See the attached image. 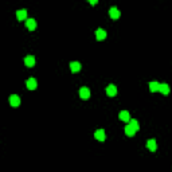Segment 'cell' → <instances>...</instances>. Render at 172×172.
Masks as SVG:
<instances>
[{
	"instance_id": "cell-1",
	"label": "cell",
	"mask_w": 172,
	"mask_h": 172,
	"mask_svg": "<svg viewBox=\"0 0 172 172\" xmlns=\"http://www.w3.org/2000/svg\"><path fill=\"white\" fill-rule=\"evenodd\" d=\"M109 14H110V18L112 19H118L120 16H121V12H120V10L117 7L110 8V10H109Z\"/></svg>"
},
{
	"instance_id": "cell-2",
	"label": "cell",
	"mask_w": 172,
	"mask_h": 172,
	"mask_svg": "<svg viewBox=\"0 0 172 172\" xmlns=\"http://www.w3.org/2000/svg\"><path fill=\"white\" fill-rule=\"evenodd\" d=\"M79 97H81L82 100H89L90 98V90H89L88 88H81V90H79Z\"/></svg>"
},
{
	"instance_id": "cell-3",
	"label": "cell",
	"mask_w": 172,
	"mask_h": 172,
	"mask_svg": "<svg viewBox=\"0 0 172 172\" xmlns=\"http://www.w3.org/2000/svg\"><path fill=\"white\" fill-rule=\"evenodd\" d=\"M16 18H18L19 22L27 20V11H26V10H19V11H16Z\"/></svg>"
},
{
	"instance_id": "cell-4",
	"label": "cell",
	"mask_w": 172,
	"mask_h": 172,
	"mask_svg": "<svg viewBox=\"0 0 172 172\" xmlns=\"http://www.w3.org/2000/svg\"><path fill=\"white\" fill-rule=\"evenodd\" d=\"M10 104H11V106H14V108L19 106V104H20V98H19V95H16V94L11 95V97H10Z\"/></svg>"
},
{
	"instance_id": "cell-5",
	"label": "cell",
	"mask_w": 172,
	"mask_h": 172,
	"mask_svg": "<svg viewBox=\"0 0 172 172\" xmlns=\"http://www.w3.org/2000/svg\"><path fill=\"white\" fill-rule=\"evenodd\" d=\"M36 86H38V82H36L35 78H30V79H27V89H30V90H35Z\"/></svg>"
},
{
	"instance_id": "cell-6",
	"label": "cell",
	"mask_w": 172,
	"mask_h": 172,
	"mask_svg": "<svg viewBox=\"0 0 172 172\" xmlns=\"http://www.w3.org/2000/svg\"><path fill=\"white\" fill-rule=\"evenodd\" d=\"M95 38L98 39V40H104L106 38V31L105 30H102V28H97V31H95Z\"/></svg>"
},
{
	"instance_id": "cell-7",
	"label": "cell",
	"mask_w": 172,
	"mask_h": 172,
	"mask_svg": "<svg viewBox=\"0 0 172 172\" xmlns=\"http://www.w3.org/2000/svg\"><path fill=\"white\" fill-rule=\"evenodd\" d=\"M26 26H27V28L30 30V31H34V30L36 28L35 19H27V20H26Z\"/></svg>"
},
{
	"instance_id": "cell-8",
	"label": "cell",
	"mask_w": 172,
	"mask_h": 172,
	"mask_svg": "<svg viewBox=\"0 0 172 172\" xmlns=\"http://www.w3.org/2000/svg\"><path fill=\"white\" fill-rule=\"evenodd\" d=\"M24 63H26V66H27V67H34V66H35V58H34L32 55L26 56Z\"/></svg>"
},
{
	"instance_id": "cell-9",
	"label": "cell",
	"mask_w": 172,
	"mask_h": 172,
	"mask_svg": "<svg viewBox=\"0 0 172 172\" xmlns=\"http://www.w3.org/2000/svg\"><path fill=\"white\" fill-rule=\"evenodd\" d=\"M106 93H108L109 97H114L117 94V88L114 85H109L108 88H106Z\"/></svg>"
},
{
	"instance_id": "cell-10",
	"label": "cell",
	"mask_w": 172,
	"mask_h": 172,
	"mask_svg": "<svg viewBox=\"0 0 172 172\" xmlns=\"http://www.w3.org/2000/svg\"><path fill=\"white\" fill-rule=\"evenodd\" d=\"M120 118L123 120V121H125V123H128V124H129V121L132 120L130 118L129 112H127V110H123V112L120 113Z\"/></svg>"
},
{
	"instance_id": "cell-11",
	"label": "cell",
	"mask_w": 172,
	"mask_h": 172,
	"mask_svg": "<svg viewBox=\"0 0 172 172\" xmlns=\"http://www.w3.org/2000/svg\"><path fill=\"white\" fill-rule=\"evenodd\" d=\"M94 137L98 141H104V140H105V130H104V129H98L94 133Z\"/></svg>"
},
{
	"instance_id": "cell-12",
	"label": "cell",
	"mask_w": 172,
	"mask_h": 172,
	"mask_svg": "<svg viewBox=\"0 0 172 172\" xmlns=\"http://www.w3.org/2000/svg\"><path fill=\"white\" fill-rule=\"evenodd\" d=\"M147 147H148V149H149L151 152H155V151H156V141H155L153 139H149L148 143H147Z\"/></svg>"
},
{
	"instance_id": "cell-13",
	"label": "cell",
	"mask_w": 172,
	"mask_h": 172,
	"mask_svg": "<svg viewBox=\"0 0 172 172\" xmlns=\"http://www.w3.org/2000/svg\"><path fill=\"white\" fill-rule=\"evenodd\" d=\"M70 69L73 73H77V71L81 70V63L79 62H71L70 63Z\"/></svg>"
},
{
	"instance_id": "cell-14",
	"label": "cell",
	"mask_w": 172,
	"mask_h": 172,
	"mask_svg": "<svg viewBox=\"0 0 172 172\" xmlns=\"http://www.w3.org/2000/svg\"><path fill=\"white\" fill-rule=\"evenodd\" d=\"M159 89H160V84L159 82H156V81L149 82V90L151 91H157Z\"/></svg>"
},
{
	"instance_id": "cell-15",
	"label": "cell",
	"mask_w": 172,
	"mask_h": 172,
	"mask_svg": "<svg viewBox=\"0 0 172 172\" xmlns=\"http://www.w3.org/2000/svg\"><path fill=\"white\" fill-rule=\"evenodd\" d=\"M134 133H136V130H134L133 128H132L129 124H128L127 127H125V134H127V136H129V137H132V136H134Z\"/></svg>"
},
{
	"instance_id": "cell-16",
	"label": "cell",
	"mask_w": 172,
	"mask_h": 172,
	"mask_svg": "<svg viewBox=\"0 0 172 172\" xmlns=\"http://www.w3.org/2000/svg\"><path fill=\"white\" fill-rule=\"evenodd\" d=\"M159 91H162L163 94H168L169 93V86L167 84H160V89Z\"/></svg>"
},
{
	"instance_id": "cell-17",
	"label": "cell",
	"mask_w": 172,
	"mask_h": 172,
	"mask_svg": "<svg viewBox=\"0 0 172 172\" xmlns=\"http://www.w3.org/2000/svg\"><path fill=\"white\" fill-rule=\"evenodd\" d=\"M129 125H130L132 128H133V129L136 130V132H137L139 129H140V127H139V123H137L136 120H130V121H129Z\"/></svg>"
},
{
	"instance_id": "cell-18",
	"label": "cell",
	"mask_w": 172,
	"mask_h": 172,
	"mask_svg": "<svg viewBox=\"0 0 172 172\" xmlns=\"http://www.w3.org/2000/svg\"><path fill=\"white\" fill-rule=\"evenodd\" d=\"M90 4H91V6H95V4H97V1H95V0H91Z\"/></svg>"
}]
</instances>
